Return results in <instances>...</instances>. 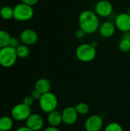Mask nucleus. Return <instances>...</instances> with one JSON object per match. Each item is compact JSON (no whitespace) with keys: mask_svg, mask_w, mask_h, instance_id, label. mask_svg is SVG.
I'll return each mask as SVG.
<instances>
[{"mask_svg":"<svg viewBox=\"0 0 130 131\" xmlns=\"http://www.w3.org/2000/svg\"><path fill=\"white\" fill-rule=\"evenodd\" d=\"M78 24L80 29H82L87 35L95 33L99 30L100 23L99 16L92 10L82 11L78 17Z\"/></svg>","mask_w":130,"mask_h":131,"instance_id":"nucleus-1","label":"nucleus"},{"mask_svg":"<svg viewBox=\"0 0 130 131\" xmlns=\"http://www.w3.org/2000/svg\"><path fill=\"white\" fill-rule=\"evenodd\" d=\"M75 54L79 61L82 62H90L96 58L97 49L91 43H84L77 46Z\"/></svg>","mask_w":130,"mask_h":131,"instance_id":"nucleus-2","label":"nucleus"},{"mask_svg":"<svg viewBox=\"0 0 130 131\" xmlns=\"http://www.w3.org/2000/svg\"><path fill=\"white\" fill-rule=\"evenodd\" d=\"M13 18L18 21H28L33 18L34 14L32 6L22 2L17 4L13 8Z\"/></svg>","mask_w":130,"mask_h":131,"instance_id":"nucleus-3","label":"nucleus"},{"mask_svg":"<svg viewBox=\"0 0 130 131\" xmlns=\"http://www.w3.org/2000/svg\"><path fill=\"white\" fill-rule=\"evenodd\" d=\"M16 49L10 46L0 48V65L3 68L12 67L18 60Z\"/></svg>","mask_w":130,"mask_h":131,"instance_id":"nucleus-4","label":"nucleus"},{"mask_svg":"<svg viewBox=\"0 0 130 131\" xmlns=\"http://www.w3.org/2000/svg\"><path fill=\"white\" fill-rule=\"evenodd\" d=\"M38 102L40 109L43 112L47 114L55 111L58 104L57 97L54 94L51 92H48L46 94H42Z\"/></svg>","mask_w":130,"mask_h":131,"instance_id":"nucleus-5","label":"nucleus"},{"mask_svg":"<svg viewBox=\"0 0 130 131\" xmlns=\"http://www.w3.org/2000/svg\"><path fill=\"white\" fill-rule=\"evenodd\" d=\"M31 114V107L26 106L23 103L15 105L11 111V117L13 118V120L19 122L25 121Z\"/></svg>","mask_w":130,"mask_h":131,"instance_id":"nucleus-6","label":"nucleus"},{"mask_svg":"<svg viewBox=\"0 0 130 131\" xmlns=\"http://www.w3.org/2000/svg\"><path fill=\"white\" fill-rule=\"evenodd\" d=\"M94 12L100 18H107L113 12V4L109 0H100L95 5Z\"/></svg>","mask_w":130,"mask_h":131,"instance_id":"nucleus-7","label":"nucleus"},{"mask_svg":"<svg viewBox=\"0 0 130 131\" xmlns=\"http://www.w3.org/2000/svg\"><path fill=\"white\" fill-rule=\"evenodd\" d=\"M103 127V119L100 115L90 116L85 121L84 127L87 131H100Z\"/></svg>","mask_w":130,"mask_h":131,"instance_id":"nucleus-8","label":"nucleus"},{"mask_svg":"<svg viewBox=\"0 0 130 131\" xmlns=\"http://www.w3.org/2000/svg\"><path fill=\"white\" fill-rule=\"evenodd\" d=\"M116 28L121 32L130 31V15L127 12L120 13L115 18Z\"/></svg>","mask_w":130,"mask_h":131,"instance_id":"nucleus-9","label":"nucleus"},{"mask_svg":"<svg viewBox=\"0 0 130 131\" xmlns=\"http://www.w3.org/2000/svg\"><path fill=\"white\" fill-rule=\"evenodd\" d=\"M25 126L32 131L41 130L44 127V119L38 114H31L25 121Z\"/></svg>","mask_w":130,"mask_h":131,"instance_id":"nucleus-10","label":"nucleus"},{"mask_svg":"<svg viewBox=\"0 0 130 131\" xmlns=\"http://www.w3.org/2000/svg\"><path fill=\"white\" fill-rule=\"evenodd\" d=\"M19 39L22 44L30 46L34 45L38 41V36L34 30L31 28H26L21 32Z\"/></svg>","mask_w":130,"mask_h":131,"instance_id":"nucleus-11","label":"nucleus"},{"mask_svg":"<svg viewBox=\"0 0 130 131\" xmlns=\"http://www.w3.org/2000/svg\"><path fill=\"white\" fill-rule=\"evenodd\" d=\"M62 121L67 125H72L76 123L78 118V113L75 107H67L61 112Z\"/></svg>","mask_w":130,"mask_h":131,"instance_id":"nucleus-12","label":"nucleus"},{"mask_svg":"<svg viewBox=\"0 0 130 131\" xmlns=\"http://www.w3.org/2000/svg\"><path fill=\"white\" fill-rule=\"evenodd\" d=\"M116 25L113 22L110 21H105L100 24L99 28V31L101 36L103 38L112 37L116 31Z\"/></svg>","mask_w":130,"mask_h":131,"instance_id":"nucleus-13","label":"nucleus"},{"mask_svg":"<svg viewBox=\"0 0 130 131\" xmlns=\"http://www.w3.org/2000/svg\"><path fill=\"white\" fill-rule=\"evenodd\" d=\"M47 121L50 126L57 127L63 122L61 113L59 112L58 111L55 110V111L48 114Z\"/></svg>","mask_w":130,"mask_h":131,"instance_id":"nucleus-14","label":"nucleus"},{"mask_svg":"<svg viewBox=\"0 0 130 131\" xmlns=\"http://www.w3.org/2000/svg\"><path fill=\"white\" fill-rule=\"evenodd\" d=\"M51 88V82L46 78H40L38 79L34 84V89L38 90L42 94L50 92Z\"/></svg>","mask_w":130,"mask_h":131,"instance_id":"nucleus-15","label":"nucleus"},{"mask_svg":"<svg viewBox=\"0 0 130 131\" xmlns=\"http://www.w3.org/2000/svg\"><path fill=\"white\" fill-rule=\"evenodd\" d=\"M14 126V120L11 117L3 116L0 117V130L10 131Z\"/></svg>","mask_w":130,"mask_h":131,"instance_id":"nucleus-16","label":"nucleus"},{"mask_svg":"<svg viewBox=\"0 0 130 131\" xmlns=\"http://www.w3.org/2000/svg\"><path fill=\"white\" fill-rule=\"evenodd\" d=\"M13 8L9 5H4L0 8V17L4 20H10L13 18Z\"/></svg>","mask_w":130,"mask_h":131,"instance_id":"nucleus-17","label":"nucleus"},{"mask_svg":"<svg viewBox=\"0 0 130 131\" xmlns=\"http://www.w3.org/2000/svg\"><path fill=\"white\" fill-rule=\"evenodd\" d=\"M11 39L10 34L2 29H0V48L8 46Z\"/></svg>","mask_w":130,"mask_h":131,"instance_id":"nucleus-18","label":"nucleus"},{"mask_svg":"<svg viewBox=\"0 0 130 131\" xmlns=\"http://www.w3.org/2000/svg\"><path fill=\"white\" fill-rule=\"evenodd\" d=\"M15 49H16V53H17L18 58H25L30 54V49L28 46L24 44L20 45Z\"/></svg>","mask_w":130,"mask_h":131,"instance_id":"nucleus-19","label":"nucleus"},{"mask_svg":"<svg viewBox=\"0 0 130 131\" xmlns=\"http://www.w3.org/2000/svg\"><path fill=\"white\" fill-rule=\"evenodd\" d=\"M75 109L77 111V112L78 113V114L80 115H85L87 114L89 111H90V107L87 103L84 102H80L79 104H77L75 106Z\"/></svg>","mask_w":130,"mask_h":131,"instance_id":"nucleus-20","label":"nucleus"},{"mask_svg":"<svg viewBox=\"0 0 130 131\" xmlns=\"http://www.w3.org/2000/svg\"><path fill=\"white\" fill-rule=\"evenodd\" d=\"M119 48L123 52H128L130 51V41L129 40L121 38V40L119 43Z\"/></svg>","mask_w":130,"mask_h":131,"instance_id":"nucleus-21","label":"nucleus"},{"mask_svg":"<svg viewBox=\"0 0 130 131\" xmlns=\"http://www.w3.org/2000/svg\"><path fill=\"white\" fill-rule=\"evenodd\" d=\"M104 131H123V130L120 124L116 122H112L106 126Z\"/></svg>","mask_w":130,"mask_h":131,"instance_id":"nucleus-22","label":"nucleus"},{"mask_svg":"<svg viewBox=\"0 0 130 131\" xmlns=\"http://www.w3.org/2000/svg\"><path fill=\"white\" fill-rule=\"evenodd\" d=\"M20 42H21L20 39H18V38H17L15 37H11L8 46H10L11 48H16L18 46H19L21 45Z\"/></svg>","mask_w":130,"mask_h":131,"instance_id":"nucleus-23","label":"nucleus"},{"mask_svg":"<svg viewBox=\"0 0 130 131\" xmlns=\"http://www.w3.org/2000/svg\"><path fill=\"white\" fill-rule=\"evenodd\" d=\"M34 101V100L32 98L31 96H26L25 97H24V99H23V101H22V103H23L24 104H25L26 106L31 107L33 105Z\"/></svg>","mask_w":130,"mask_h":131,"instance_id":"nucleus-24","label":"nucleus"},{"mask_svg":"<svg viewBox=\"0 0 130 131\" xmlns=\"http://www.w3.org/2000/svg\"><path fill=\"white\" fill-rule=\"evenodd\" d=\"M31 96L32 97V98H33L34 101H39L40 98H41V96H42V94H41V92H39L38 90L34 89V90L31 92Z\"/></svg>","mask_w":130,"mask_h":131,"instance_id":"nucleus-25","label":"nucleus"},{"mask_svg":"<svg viewBox=\"0 0 130 131\" xmlns=\"http://www.w3.org/2000/svg\"><path fill=\"white\" fill-rule=\"evenodd\" d=\"M38 1L39 0H21V2L33 7L34 5H35L38 2Z\"/></svg>","mask_w":130,"mask_h":131,"instance_id":"nucleus-26","label":"nucleus"},{"mask_svg":"<svg viewBox=\"0 0 130 131\" xmlns=\"http://www.w3.org/2000/svg\"><path fill=\"white\" fill-rule=\"evenodd\" d=\"M87 34L82 30V29H80V28H79V29H77V31H76V32H75V35H76V37L77 38H83L85 35H86Z\"/></svg>","mask_w":130,"mask_h":131,"instance_id":"nucleus-27","label":"nucleus"},{"mask_svg":"<svg viewBox=\"0 0 130 131\" xmlns=\"http://www.w3.org/2000/svg\"><path fill=\"white\" fill-rule=\"evenodd\" d=\"M44 131H60V130L56 127H51V126H49L48 127H46Z\"/></svg>","mask_w":130,"mask_h":131,"instance_id":"nucleus-28","label":"nucleus"},{"mask_svg":"<svg viewBox=\"0 0 130 131\" xmlns=\"http://www.w3.org/2000/svg\"><path fill=\"white\" fill-rule=\"evenodd\" d=\"M15 131H32L31 130H30L28 127L26 126H21V127H19L18 128L16 129Z\"/></svg>","mask_w":130,"mask_h":131,"instance_id":"nucleus-29","label":"nucleus"},{"mask_svg":"<svg viewBox=\"0 0 130 131\" xmlns=\"http://www.w3.org/2000/svg\"><path fill=\"white\" fill-rule=\"evenodd\" d=\"M122 38H124V39H126V40H129L130 41V31H127V32H125L122 35Z\"/></svg>","mask_w":130,"mask_h":131,"instance_id":"nucleus-30","label":"nucleus"},{"mask_svg":"<svg viewBox=\"0 0 130 131\" xmlns=\"http://www.w3.org/2000/svg\"><path fill=\"white\" fill-rule=\"evenodd\" d=\"M127 13H128V14L130 15V6L129 7V8H128V12H127Z\"/></svg>","mask_w":130,"mask_h":131,"instance_id":"nucleus-31","label":"nucleus"},{"mask_svg":"<svg viewBox=\"0 0 130 131\" xmlns=\"http://www.w3.org/2000/svg\"><path fill=\"white\" fill-rule=\"evenodd\" d=\"M0 131H4V130H0Z\"/></svg>","mask_w":130,"mask_h":131,"instance_id":"nucleus-32","label":"nucleus"}]
</instances>
